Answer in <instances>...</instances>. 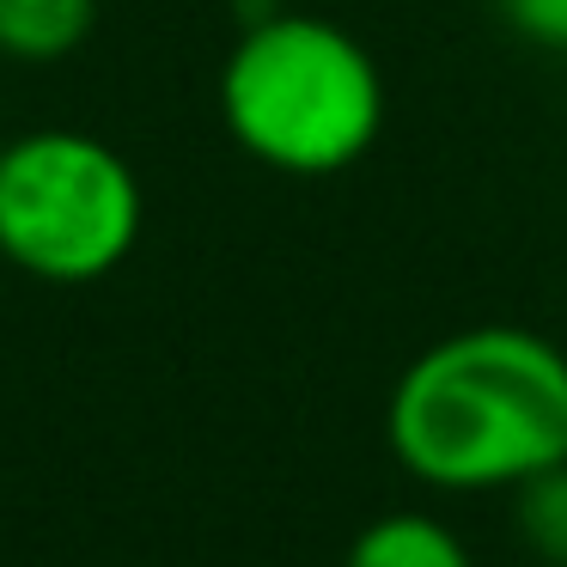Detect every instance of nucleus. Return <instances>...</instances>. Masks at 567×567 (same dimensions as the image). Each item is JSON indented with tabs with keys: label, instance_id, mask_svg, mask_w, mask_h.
<instances>
[{
	"label": "nucleus",
	"instance_id": "6",
	"mask_svg": "<svg viewBox=\"0 0 567 567\" xmlns=\"http://www.w3.org/2000/svg\"><path fill=\"white\" fill-rule=\"evenodd\" d=\"M513 525L543 567H567V457L513 488Z\"/></svg>",
	"mask_w": 567,
	"mask_h": 567
},
{
	"label": "nucleus",
	"instance_id": "1",
	"mask_svg": "<svg viewBox=\"0 0 567 567\" xmlns=\"http://www.w3.org/2000/svg\"><path fill=\"white\" fill-rule=\"evenodd\" d=\"M384 440L440 494H513L567 457V342L525 323L440 336L396 372Z\"/></svg>",
	"mask_w": 567,
	"mask_h": 567
},
{
	"label": "nucleus",
	"instance_id": "4",
	"mask_svg": "<svg viewBox=\"0 0 567 567\" xmlns=\"http://www.w3.org/2000/svg\"><path fill=\"white\" fill-rule=\"evenodd\" d=\"M99 25V0H0V55L19 68L68 62Z\"/></svg>",
	"mask_w": 567,
	"mask_h": 567
},
{
	"label": "nucleus",
	"instance_id": "2",
	"mask_svg": "<svg viewBox=\"0 0 567 567\" xmlns=\"http://www.w3.org/2000/svg\"><path fill=\"white\" fill-rule=\"evenodd\" d=\"M220 123L257 165L281 177H342L384 135V74L372 50L318 13L245 19L220 62Z\"/></svg>",
	"mask_w": 567,
	"mask_h": 567
},
{
	"label": "nucleus",
	"instance_id": "8",
	"mask_svg": "<svg viewBox=\"0 0 567 567\" xmlns=\"http://www.w3.org/2000/svg\"><path fill=\"white\" fill-rule=\"evenodd\" d=\"M561 342H567V306H561Z\"/></svg>",
	"mask_w": 567,
	"mask_h": 567
},
{
	"label": "nucleus",
	"instance_id": "3",
	"mask_svg": "<svg viewBox=\"0 0 567 567\" xmlns=\"http://www.w3.org/2000/svg\"><path fill=\"white\" fill-rule=\"evenodd\" d=\"M147 189L111 141L31 128L0 147V257L50 287H92L141 245Z\"/></svg>",
	"mask_w": 567,
	"mask_h": 567
},
{
	"label": "nucleus",
	"instance_id": "5",
	"mask_svg": "<svg viewBox=\"0 0 567 567\" xmlns=\"http://www.w3.org/2000/svg\"><path fill=\"white\" fill-rule=\"evenodd\" d=\"M342 567H476L445 518L433 513H384L348 543Z\"/></svg>",
	"mask_w": 567,
	"mask_h": 567
},
{
	"label": "nucleus",
	"instance_id": "7",
	"mask_svg": "<svg viewBox=\"0 0 567 567\" xmlns=\"http://www.w3.org/2000/svg\"><path fill=\"white\" fill-rule=\"evenodd\" d=\"M494 7L525 43L567 55V0H494Z\"/></svg>",
	"mask_w": 567,
	"mask_h": 567
}]
</instances>
